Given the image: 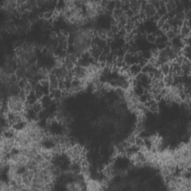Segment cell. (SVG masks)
Masks as SVG:
<instances>
[{
  "instance_id": "6da1fadb",
  "label": "cell",
  "mask_w": 191,
  "mask_h": 191,
  "mask_svg": "<svg viewBox=\"0 0 191 191\" xmlns=\"http://www.w3.org/2000/svg\"><path fill=\"white\" fill-rule=\"evenodd\" d=\"M173 157L177 168L181 169H190V144L181 143L173 149Z\"/></svg>"
},
{
  "instance_id": "7a4b0ae2",
  "label": "cell",
  "mask_w": 191,
  "mask_h": 191,
  "mask_svg": "<svg viewBox=\"0 0 191 191\" xmlns=\"http://www.w3.org/2000/svg\"><path fill=\"white\" fill-rule=\"evenodd\" d=\"M26 102L20 98L18 95H10L7 99L9 111L12 112H22L25 110Z\"/></svg>"
},
{
  "instance_id": "3957f363",
  "label": "cell",
  "mask_w": 191,
  "mask_h": 191,
  "mask_svg": "<svg viewBox=\"0 0 191 191\" xmlns=\"http://www.w3.org/2000/svg\"><path fill=\"white\" fill-rule=\"evenodd\" d=\"M86 188L87 190H102L103 188L102 185L101 181L97 180H93V179H87L85 181Z\"/></svg>"
},
{
  "instance_id": "277c9868",
  "label": "cell",
  "mask_w": 191,
  "mask_h": 191,
  "mask_svg": "<svg viewBox=\"0 0 191 191\" xmlns=\"http://www.w3.org/2000/svg\"><path fill=\"white\" fill-rule=\"evenodd\" d=\"M142 2L138 1H131L129 2V9L132 11L134 15H139L141 11Z\"/></svg>"
},
{
  "instance_id": "5b68a950",
  "label": "cell",
  "mask_w": 191,
  "mask_h": 191,
  "mask_svg": "<svg viewBox=\"0 0 191 191\" xmlns=\"http://www.w3.org/2000/svg\"><path fill=\"white\" fill-rule=\"evenodd\" d=\"M49 81L50 84V91L58 89L59 87V80H58V77L54 73L50 72L49 76Z\"/></svg>"
},
{
  "instance_id": "8992f818",
  "label": "cell",
  "mask_w": 191,
  "mask_h": 191,
  "mask_svg": "<svg viewBox=\"0 0 191 191\" xmlns=\"http://www.w3.org/2000/svg\"><path fill=\"white\" fill-rule=\"evenodd\" d=\"M142 67H140L138 63H135V64H132L131 66H129V72L131 74V75L135 78L137 75L140 74L141 72Z\"/></svg>"
},
{
  "instance_id": "52a82bcc",
  "label": "cell",
  "mask_w": 191,
  "mask_h": 191,
  "mask_svg": "<svg viewBox=\"0 0 191 191\" xmlns=\"http://www.w3.org/2000/svg\"><path fill=\"white\" fill-rule=\"evenodd\" d=\"M165 8L167 13H169V12L172 11V10H175L177 8L176 2H175L173 0H169V1L165 2Z\"/></svg>"
},
{
  "instance_id": "ba28073f",
  "label": "cell",
  "mask_w": 191,
  "mask_h": 191,
  "mask_svg": "<svg viewBox=\"0 0 191 191\" xmlns=\"http://www.w3.org/2000/svg\"><path fill=\"white\" fill-rule=\"evenodd\" d=\"M75 66H76V65L67 56L66 58H64V67L69 72L71 71L72 70H73Z\"/></svg>"
},
{
  "instance_id": "9c48e42d",
  "label": "cell",
  "mask_w": 191,
  "mask_h": 191,
  "mask_svg": "<svg viewBox=\"0 0 191 191\" xmlns=\"http://www.w3.org/2000/svg\"><path fill=\"white\" fill-rule=\"evenodd\" d=\"M148 110L150 111L151 113H153V114H157L159 111V106H158V102H156V101L154 100L153 102L150 103V105H148Z\"/></svg>"
},
{
  "instance_id": "30bf717a",
  "label": "cell",
  "mask_w": 191,
  "mask_h": 191,
  "mask_svg": "<svg viewBox=\"0 0 191 191\" xmlns=\"http://www.w3.org/2000/svg\"><path fill=\"white\" fill-rule=\"evenodd\" d=\"M17 84H18V85L20 87L21 90H25V89L26 88V87L30 84V82H29V79H28L26 77H24L22 79H20Z\"/></svg>"
},
{
  "instance_id": "8fae6325",
  "label": "cell",
  "mask_w": 191,
  "mask_h": 191,
  "mask_svg": "<svg viewBox=\"0 0 191 191\" xmlns=\"http://www.w3.org/2000/svg\"><path fill=\"white\" fill-rule=\"evenodd\" d=\"M159 70H160V71L161 72V73H162L164 76L168 75L169 72V63H166L162 65H160V67H159Z\"/></svg>"
},
{
  "instance_id": "7c38bea8",
  "label": "cell",
  "mask_w": 191,
  "mask_h": 191,
  "mask_svg": "<svg viewBox=\"0 0 191 191\" xmlns=\"http://www.w3.org/2000/svg\"><path fill=\"white\" fill-rule=\"evenodd\" d=\"M168 18H169V17H168L167 14H166V15H164V16H163V17H160V19H159L157 22L158 28V29H160V28L162 27L163 25H164V24L167 22V20Z\"/></svg>"
},
{
  "instance_id": "4fadbf2b",
  "label": "cell",
  "mask_w": 191,
  "mask_h": 191,
  "mask_svg": "<svg viewBox=\"0 0 191 191\" xmlns=\"http://www.w3.org/2000/svg\"><path fill=\"white\" fill-rule=\"evenodd\" d=\"M136 137H137L136 135H134V134H132V135H131L130 136H128V137L126 139L125 142H126V143H128L129 146L135 145V140H136Z\"/></svg>"
},
{
  "instance_id": "5bb4252c",
  "label": "cell",
  "mask_w": 191,
  "mask_h": 191,
  "mask_svg": "<svg viewBox=\"0 0 191 191\" xmlns=\"http://www.w3.org/2000/svg\"><path fill=\"white\" fill-rule=\"evenodd\" d=\"M165 36L168 40H173L176 38V34H175L174 31L171 29L169 31H168L167 33H165Z\"/></svg>"
},
{
  "instance_id": "9a60e30c",
  "label": "cell",
  "mask_w": 191,
  "mask_h": 191,
  "mask_svg": "<svg viewBox=\"0 0 191 191\" xmlns=\"http://www.w3.org/2000/svg\"><path fill=\"white\" fill-rule=\"evenodd\" d=\"M53 11L54 10H47V11L44 12L43 14V17L46 20H50L51 18H52L53 16Z\"/></svg>"
},
{
  "instance_id": "2e32d148",
  "label": "cell",
  "mask_w": 191,
  "mask_h": 191,
  "mask_svg": "<svg viewBox=\"0 0 191 191\" xmlns=\"http://www.w3.org/2000/svg\"><path fill=\"white\" fill-rule=\"evenodd\" d=\"M171 29H172V28H171V26H169V24L167 23V22H166L165 23H164V25H163L162 27L160 28V29H161V31H162L164 33V34H165V33H167L168 31H169V30H170Z\"/></svg>"
},
{
  "instance_id": "e0dca14e",
  "label": "cell",
  "mask_w": 191,
  "mask_h": 191,
  "mask_svg": "<svg viewBox=\"0 0 191 191\" xmlns=\"http://www.w3.org/2000/svg\"><path fill=\"white\" fill-rule=\"evenodd\" d=\"M146 39L150 43H155V40H156V37H155L154 34H149L146 36Z\"/></svg>"
},
{
  "instance_id": "ac0fdd59",
  "label": "cell",
  "mask_w": 191,
  "mask_h": 191,
  "mask_svg": "<svg viewBox=\"0 0 191 191\" xmlns=\"http://www.w3.org/2000/svg\"><path fill=\"white\" fill-rule=\"evenodd\" d=\"M110 30H111V31H112V32L114 33L115 35H116V34H118V32H119V28H118L117 25H111V29H110Z\"/></svg>"
}]
</instances>
